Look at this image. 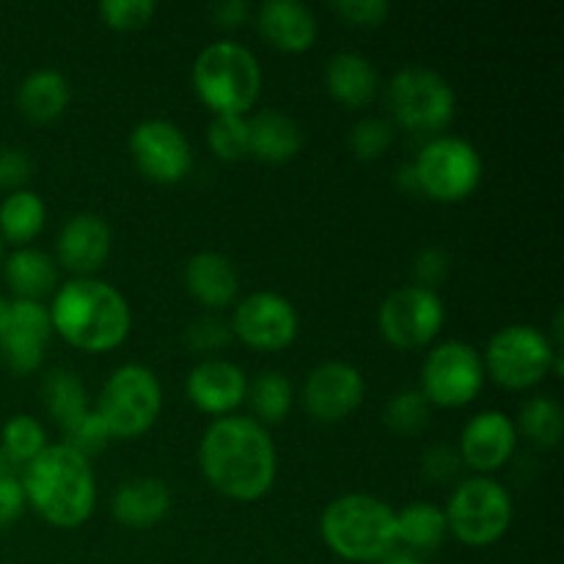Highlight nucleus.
<instances>
[{
	"instance_id": "f257e3e1",
	"label": "nucleus",
	"mask_w": 564,
	"mask_h": 564,
	"mask_svg": "<svg viewBox=\"0 0 564 564\" xmlns=\"http://www.w3.org/2000/svg\"><path fill=\"white\" fill-rule=\"evenodd\" d=\"M198 463L218 494L235 501H257L273 488L279 457L268 427L251 416H220L204 430Z\"/></svg>"
},
{
	"instance_id": "f03ea898",
	"label": "nucleus",
	"mask_w": 564,
	"mask_h": 564,
	"mask_svg": "<svg viewBox=\"0 0 564 564\" xmlns=\"http://www.w3.org/2000/svg\"><path fill=\"white\" fill-rule=\"evenodd\" d=\"M25 505L58 529H75L91 518L97 479L88 457L66 444L44 446L20 474Z\"/></svg>"
},
{
	"instance_id": "7ed1b4c3",
	"label": "nucleus",
	"mask_w": 564,
	"mask_h": 564,
	"mask_svg": "<svg viewBox=\"0 0 564 564\" xmlns=\"http://www.w3.org/2000/svg\"><path fill=\"white\" fill-rule=\"evenodd\" d=\"M47 312L53 330L86 352L116 350L130 336V303L108 281H66Z\"/></svg>"
},
{
	"instance_id": "20e7f679",
	"label": "nucleus",
	"mask_w": 564,
	"mask_h": 564,
	"mask_svg": "<svg viewBox=\"0 0 564 564\" xmlns=\"http://www.w3.org/2000/svg\"><path fill=\"white\" fill-rule=\"evenodd\" d=\"M325 545L347 562H380L397 551V510L378 496L347 494L319 518Z\"/></svg>"
},
{
	"instance_id": "39448f33",
	"label": "nucleus",
	"mask_w": 564,
	"mask_h": 564,
	"mask_svg": "<svg viewBox=\"0 0 564 564\" xmlns=\"http://www.w3.org/2000/svg\"><path fill=\"white\" fill-rule=\"evenodd\" d=\"M193 88L215 116H242L253 108L262 88L257 55L231 39L209 44L193 64Z\"/></svg>"
},
{
	"instance_id": "423d86ee",
	"label": "nucleus",
	"mask_w": 564,
	"mask_h": 564,
	"mask_svg": "<svg viewBox=\"0 0 564 564\" xmlns=\"http://www.w3.org/2000/svg\"><path fill=\"white\" fill-rule=\"evenodd\" d=\"M94 411L102 419L110 438H138L163 411L158 375L143 364H121L105 380Z\"/></svg>"
},
{
	"instance_id": "0eeeda50",
	"label": "nucleus",
	"mask_w": 564,
	"mask_h": 564,
	"mask_svg": "<svg viewBox=\"0 0 564 564\" xmlns=\"http://www.w3.org/2000/svg\"><path fill=\"white\" fill-rule=\"evenodd\" d=\"M416 191L435 202H463L482 180V158L466 138L438 135L422 147L413 160Z\"/></svg>"
},
{
	"instance_id": "6e6552de",
	"label": "nucleus",
	"mask_w": 564,
	"mask_h": 564,
	"mask_svg": "<svg viewBox=\"0 0 564 564\" xmlns=\"http://www.w3.org/2000/svg\"><path fill=\"white\" fill-rule=\"evenodd\" d=\"M446 529L460 543L485 549L507 534L512 523V499L496 479H463L444 510Z\"/></svg>"
},
{
	"instance_id": "1a4fd4ad",
	"label": "nucleus",
	"mask_w": 564,
	"mask_h": 564,
	"mask_svg": "<svg viewBox=\"0 0 564 564\" xmlns=\"http://www.w3.org/2000/svg\"><path fill=\"white\" fill-rule=\"evenodd\" d=\"M389 108L397 124L411 132H438L455 116V91L427 66H405L389 83Z\"/></svg>"
},
{
	"instance_id": "9d476101",
	"label": "nucleus",
	"mask_w": 564,
	"mask_h": 564,
	"mask_svg": "<svg viewBox=\"0 0 564 564\" xmlns=\"http://www.w3.org/2000/svg\"><path fill=\"white\" fill-rule=\"evenodd\" d=\"M554 347L534 325H507L490 336L482 367L505 389H532L551 375Z\"/></svg>"
},
{
	"instance_id": "9b49d317",
	"label": "nucleus",
	"mask_w": 564,
	"mask_h": 564,
	"mask_svg": "<svg viewBox=\"0 0 564 564\" xmlns=\"http://www.w3.org/2000/svg\"><path fill=\"white\" fill-rule=\"evenodd\" d=\"M446 319L444 301L435 290L408 284L391 292L378 312V325L383 339L397 350L427 347L441 334Z\"/></svg>"
},
{
	"instance_id": "f8f14e48",
	"label": "nucleus",
	"mask_w": 564,
	"mask_h": 564,
	"mask_svg": "<svg viewBox=\"0 0 564 564\" xmlns=\"http://www.w3.org/2000/svg\"><path fill=\"white\" fill-rule=\"evenodd\" d=\"M485 367L479 352L468 341H444L435 347L422 367V394L430 405L463 408L479 394Z\"/></svg>"
},
{
	"instance_id": "ddd939ff",
	"label": "nucleus",
	"mask_w": 564,
	"mask_h": 564,
	"mask_svg": "<svg viewBox=\"0 0 564 564\" xmlns=\"http://www.w3.org/2000/svg\"><path fill=\"white\" fill-rule=\"evenodd\" d=\"M130 152L138 171L160 185H174L191 171L193 152L185 132L169 119H147L130 132Z\"/></svg>"
},
{
	"instance_id": "4468645a",
	"label": "nucleus",
	"mask_w": 564,
	"mask_h": 564,
	"mask_svg": "<svg viewBox=\"0 0 564 564\" xmlns=\"http://www.w3.org/2000/svg\"><path fill=\"white\" fill-rule=\"evenodd\" d=\"M297 312L284 295L279 292H251L242 297L235 308L231 319V334L240 336L248 347L257 350H284L295 341Z\"/></svg>"
},
{
	"instance_id": "2eb2a0df",
	"label": "nucleus",
	"mask_w": 564,
	"mask_h": 564,
	"mask_svg": "<svg viewBox=\"0 0 564 564\" xmlns=\"http://www.w3.org/2000/svg\"><path fill=\"white\" fill-rule=\"evenodd\" d=\"M367 383L352 364L325 361L308 372L303 386V405L314 422L336 424L361 405Z\"/></svg>"
},
{
	"instance_id": "dca6fc26",
	"label": "nucleus",
	"mask_w": 564,
	"mask_h": 564,
	"mask_svg": "<svg viewBox=\"0 0 564 564\" xmlns=\"http://www.w3.org/2000/svg\"><path fill=\"white\" fill-rule=\"evenodd\" d=\"M53 323L47 306L39 301L9 303L3 330H0V356L9 364L11 372H36L47 352Z\"/></svg>"
},
{
	"instance_id": "f3484780",
	"label": "nucleus",
	"mask_w": 564,
	"mask_h": 564,
	"mask_svg": "<svg viewBox=\"0 0 564 564\" xmlns=\"http://www.w3.org/2000/svg\"><path fill=\"white\" fill-rule=\"evenodd\" d=\"M518 446V424L501 411H482L468 419L460 433V460L479 474L499 471Z\"/></svg>"
},
{
	"instance_id": "a211bd4d",
	"label": "nucleus",
	"mask_w": 564,
	"mask_h": 564,
	"mask_svg": "<svg viewBox=\"0 0 564 564\" xmlns=\"http://www.w3.org/2000/svg\"><path fill=\"white\" fill-rule=\"evenodd\" d=\"M110 226L102 215L77 213L61 226L55 253L66 270L77 273L80 279H91L105 264L110 253Z\"/></svg>"
},
{
	"instance_id": "6ab92c4d",
	"label": "nucleus",
	"mask_w": 564,
	"mask_h": 564,
	"mask_svg": "<svg viewBox=\"0 0 564 564\" xmlns=\"http://www.w3.org/2000/svg\"><path fill=\"white\" fill-rule=\"evenodd\" d=\"M248 394V378L235 361L207 358L187 375V397L193 405L213 416H229Z\"/></svg>"
},
{
	"instance_id": "aec40b11",
	"label": "nucleus",
	"mask_w": 564,
	"mask_h": 564,
	"mask_svg": "<svg viewBox=\"0 0 564 564\" xmlns=\"http://www.w3.org/2000/svg\"><path fill=\"white\" fill-rule=\"evenodd\" d=\"M257 25L273 47L303 53L317 39V17L301 0H268L259 6Z\"/></svg>"
},
{
	"instance_id": "412c9836",
	"label": "nucleus",
	"mask_w": 564,
	"mask_h": 564,
	"mask_svg": "<svg viewBox=\"0 0 564 564\" xmlns=\"http://www.w3.org/2000/svg\"><path fill=\"white\" fill-rule=\"evenodd\" d=\"M110 510L121 527L152 529L169 516L171 490L158 477H132L116 488Z\"/></svg>"
},
{
	"instance_id": "4be33fe9",
	"label": "nucleus",
	"mask_w": 564,
	"mask_h": 564,
	"mask_svg": "<svg viewBox=\"0 0 564 564\" xmlns=\"http://www.w3.org/2000/svg\"><path fill=\"white\" fill-rule=\"evenodd\" d=\"M185 286L202 306L226 308L235 303L237 290H240V275H237L231 259H226L224 253L202 251L187 259Z\"/></svg>"
},
{
	"instance_id": "5701e85b",
	"label": "nucleus",
	"mask_w": 564,
	"mask_h": 564,
	"mask_svg": "<svg viewBox=\"0 0 564 564\" xmlns=\"http://www.w3.org/2000/svg\"><path fill=\"white\" fill-rule=\"evenodd\" d=\"M3 275L17 301H39L58 284V262L39 248H17L3 257Z\"/></svg>"
},
{
	"instance_id": "b1692460",
	"label": "nucleus",
	"mask_w": 564,
	"mask_h": 564,
	"mask_svg": "<svg viewBox=\"0 0 564 564\" xmlns=\"http://www.w3.org/2000/svg\"><path fill=\"white\" fill-rule=\"evenodd\" d=\"M325 86L347 108H364L378 91V69L367 55L341 50L325 66Z\"/></svg>"
},
{
	"instance_id": "393cba45",
	"label": "nucleus",
	"mask_w": 564,
	"mask_h": 564,
	"mask_svg": "<svg viewBox=\"0 0 564 564\" xmlns=\"http://www.w3.org/2000/svg\"><path fill=\"white\" fill-rule=\"evenodd\" d=\"M248 130H251V154H257L264 163H286L303 147L301 124L284 110H259L248 121Z\"/></svg>"
},
{
	"instance_id": "a878e982",
	"label": "nucleus",
	"mask_w": 564,
	"mask_h": 564,
	"mask_svg": "<svg viewBox=\"0 0 564 564\" xmlns=\"http://www.w3.org/2000/svg\"><path fill=\"white\" fill-rule=\"evenodd\" d=\"M17 105L31 121H53L69 105V80L58 69H33L17 88Z\"/></svg>"
},
{
	"instance_id": "bb28decb",
	"label": "nucleus",
	"mask_w": 564,
	"mask_h": 564,
	"mask_svg": "<svg viewBox=\"0 0 564 564\" xmlns=\"http://www.w3.org/2000/svg\"><path fill=\"white\" fill-rule=\"evenodd\" d=\"M449 534L446 516L438 505L430 501H413L397 512V545L413 551H433L444 543Z\"/></svg>"
},
{
	"instance_id": "cd10ccee",
	"label": "nucleus",
	"mask_w": 564,
	"mask_h": 564,
	"mask_svg": "<svg viewBox=\"0 0 564 564\" xmlns=\"http://www.w3.org/2000/svg\"><path fill=\"white\" fill-rule=\"evenodd\" d=\"M44 220H47V207L39 193L17 187L0 202V237L14 246L22 248L31 242L44 229Z\"/></svg>"
},
{
	"instance_id": "c85d7f7f",
	"label": "nucleus",
	"mask_w": 564,
	"mask_h": 564,
	"mask_svg": "<svg viewBox=\"0 0 564 564\" xmlns=\"http://www.w3.org/2000/svg\"><path fill=\"white\" fill-rule=\"evenodd\" d=\"M42 391H44V405H47V413L64 430L91 411L86 386H83V380L77 378L72 369H53V372L44 378Z\"/></svg>"
},
{
	"instance_id": "c756f323",
	"label": "nucleus",
	"mask_w": 564,
	"mask_h": 564,
	"mask_svg": "<svg viewBox=\"0 0 564 564\" xmlns=\"http://www.w3.org/2000/svg\"><path fill=\"white\" fill-rule=\"evenodd\" d=\"M248 400H251L253 413H257V422L262 424H281L292 411V400H295V391H292L290 378L284 372H268L259 375L251 386H248Z\"/></svg>"
},
{
	"instance_id": "7c9ffc66",
	"label": "nucleus",
	"mask_w": 564,
	"mask_h": 564,
	"mask_svg": "<svg viewBox=\"0 0 564 564\" xmlns=\"http://www.w3.org/2000/svg\"><path fill=\"white\" fill-rule=\"evenodd\" d=\"M523 435L529 441H534L543 449H554L562 438L564 427V413L562 405L551 397H532L527 405L521 408V416H518Z\"/></svg>"
},
{
	"instance_id": "2f4dec72",
	"label": "nucleus",
	"mask_w": 564,
	"mask_h": 564,
	"mask_svg": "<svg viewBox=\"0 0 564 564\" xmlns=\"http://www.w3.org/2000/svg\"><path fill=\"white\" fill-rule=\"evenodd\" d=\"M47 446V435L44 427L28 413H17L9 422L3 424V433H0V449L17 463V466H28L39 452Z\"/></svg>"
},
{
	"instance_id": "473e14b6",
	"label": "nucleus",
	"mask_w": 564,
	"mask_h": 564,
	"mask_svg": "<svg viewBox=\"0 0 564 564\" xmlns=\"http://www.w3.org/2000/svg\"><path fill=\"white\" fill-rule=\"evenodd\" d=\"M207 143L220 160H242L251 154V130L246 116H215L207 127Z\"/></svg>"
},
{
	"instance_id": "72a5a7b5",
	"label": "nucleus",
	"mask_w": 564,
	"mask_h": 564,
	"mask_svg": "<svg viewBox=\"0 0 564 564\" xmlns=\"http://www.w3.org/2000/svg\"><path fill=\"white\" fill-rule=\"evenodd\" d=\"M430 402L419 389H405L386 405V424L400 435H416L427 427Z\"/></svg>"
},
{
	"instance_id": "f704fd0d",
	"label": "nucleus",
	"mask_w": 564,
	"mask_h": 564,
	"mask_svg": "<svg viewBox=\"0 0 564 564\" xmlns=\"http://www.w3.org/2000/svg\"><path fill=\"white\" fill-rule=\"evenodd\" d=\"M154 11H158L154 0H102L99 3V17L113 31H138L152 22Z\"/></svg>"
},
{
	"instance_id": "c9c22d12",
	"label": "nucleus",
	"mask_w": 564,
	"mask_h": 564,
	"mask_svg": "<svg viewBox=\"0 0 564 564\" xmlns=\"http://www.w3.org/2000/svg\"><path fill=\"white\" fill-rule=\"evenodd\" d=\"M394 141V130L389 121L378 116H367L350 130V147L361 160H378Z\"/></svg>"
},
{
	"instance_id": "e433bc0d",
	"label": "nucleus",
	"mask_w": 564,
	"mask_h": 564,
	"mask_svg": "<svg viewBox=\"0 0 564 564\" xmlns=\"http://www.w3.org/2000/svg\"><path fill=\"white\" fill-rule=\"evenodd\" d=\"M64 435H66L64 444L72 446L75 452H80L83 457H88V455H94V452L105 449V446H108V441H110L108 430H105L102 419L97 416V411H94V408L86 413V416L77 419L75 424H69V427L64 430Z\"/></svg>"
},
{
	"instance_id": "4c0bfd02",
	"label": "nucleus",
	"mask_w": 564,
	"mask_h": 564,
	"mask_svg": "<svg viewBox=\"0 0 564 564\" xmlns=\"http://www.w3.org/2000/svg\"><path fill=\"white\" fill-rule=\"evenodd\" d=\"M231 339V325H226L220 317H202L187 328V345L198 352L220 350V347L229 345Z\"/></svg>"
},
{
	"instance_id": "58836bf2",
	"label": "nucleus",
	"mask_w": 564,
	"mask_h": 564,
	"mask_svg": "<svg viewBox=\"0 0 564 564\" xmlns=\"http://www.w3.org/2000/svg\"><path fill=\"white\" fill-rule=\"evenodd\" d=\"M334 11L339 17H345L350 25L378 28L389 17L391 6L386 0H336Z\"/></svg>"
},
{
	"instance_id": "ea45409f",
	"label": "nucleus",
	"mask_w": 564,
	"mask_h": 564,
	"mask_svg": "<svg viewBox=\"0 0 564 564\" xmlns=\"http://www.w3.org/2000/svg\"><path fill=\"white\" fill-rule=\"evenodd\" d=\"M413 273H416L419 286L435 290L446 279V273H449V257H446V251L441 246L424 248L416 257V262H413Z\"/></svg>"
},
{
	"instance_id": "a19ab883",
	"label": "nucleus",
	"mask_w": 564,
	"mask_h": 564,
	"mask_svg": "<svg viewBox=\"0 0 564 564\" xmlns=\"http://www.w3.org/2000/svg\"><path fill=\"white\" fill-rule=\"evenodd\" d=\"M460 455H457L455 449H449V446H433V449L424 455V471H427V477H433L435 482H449V479H455L457 474H460Z\"/></svg>"
},
{
	"instance_id": "79ce46f5",
	"label": "nucleus",
	"mask_w": 564,
	"mask_h": 564,
	"mask_svg": "<svg viewBox=\"0 0 564 564\" xmlns=\"http://www.w3.org/2000/svg\"><path fill=\"white\" fill-rule=\"evenodd\" d=\"M22 510H25V494L20 477H0V529L14 523Z\"/></svg>"
},
{
	"instance_id": "37998d69",
	"label": "nucleus",
	"mask_w": 564,
	"mask_h": 564,
	"mask_svg": "<svg viewBox=\"0 0 564 564\" xmlns=\"http://www.w3.org/2000/svg\"><path fill=\"white\" fill-rule=\"evenodd\" d=\"M31 176V160H28L25 152H20V149H6V152H0V182H3V187H14L22 185V182Z\"/></svg>"
},
{
	"instance_id": "c03bdc74",
	"label": "nucleus",
	"mask_w": 564,
	"mask_h": 564,
	"mask_svg": "<svg viewBox=\"0 0 564 564\" xmlns=\"http://www.w3.org/2000/svg\"><path fill=\"white\" fill-rule=\"evenodd\" d=\"M209 14L218 25L224 28H237L248 20L251 14V6L246 0H218V3L209 6Z\"/></svg>"
},
{
	"instance_id": "a18cd8bd",
	"label": "nucleus",
	"mask_w": 564,
	"mask_h": 564,
	"mask_svg": "<svg viewBox=\"0 0 564 564\" xmlns=\"http://www.w3.org/2000/svg\"><path fill=\"white\" fill-rule=\"evenodd\" d=\"M378 564H424L419 560L416 554H411V551H391L386 560H380Z\"/></svg>"
},
{
	"instance_id": "49530a36",
	"label": "nucleus",
	"mask_w": 564,
	"mask_h": 564,
	"mask_svg": "<svg viewBox=\"0 0 564 564\" xmlns=\"http://www.w3.org/2000/svg\"><path fill=\"white\" fill-rule=\"evenodd\" d=\"M17 471H20V466L0 449V477H17Z\"/></svg>"
},
{
	"instance_id": "de8ad7c7",
	"label": "nucleus",
	"mask_w": 564,
	"mask_h": 564,
	"mask_svg": "<svg viewBox=\"0 0 564 564\" xmlns=\"http://www.w3.org/2000/svg\"><path fill=\"white\" fill-rule=\"evenodd\" d=\"M400 185L416 191V176H413V165L411 163L402 165V169H400Z\"/></svg>"
},
{
	"instance_id": "09e8293b",
	"label": "nucleus",
	"mask_w": 564,
	"mask_h": 564,
	"mask_svg": "<svg viewBox=\"0 0 564 564\" xmlns=\"http://www.w3.org/2000/svg\"><path fill=\"white\" fill-rule=\"evenodd\" d=\"M6 314H9V301H3V297H0V330H3Z\"/></svg>"
},
{
	"instance_id": "8fccbe9b",
	"label": "nucleus",
	"mask_w": 564,
	"mask_h": 564,
	"mask_svg": "<svg viewBox=\"0 0 564 564\" xmlns=\"http://www.w3.org/2000/svg\"><path fill=\"white\" fill-rule=\"evenodd\" d=\"M0 268H3V240H0Z\"/></svg>"
},
{
	"instance_id": "3c124183",
	"label": "nucleus",
	"mask_w": 564,
	"mask_h": 564,
	"mask_svg": "<svg viewBox=\"0 0 564 564\" xmlns=\"http://www.w3.org/2000/svg\"><path fill=\"white\" fill-rule=\"evenodd\" d=\"M0 191H3V182H0Z\"/></svg>"
}]
</instances>
